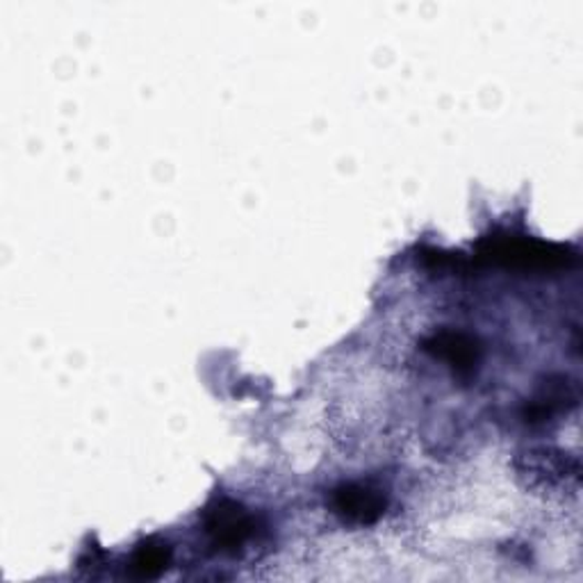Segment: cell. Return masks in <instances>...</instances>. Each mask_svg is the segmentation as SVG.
Instances as JSON below:
<instances>
[{"label":"cell","instance_id":"obj_1","mask_svg":"<svg viewBox=\"0 0 583 583\" xmlns=\"http://www.w3.org/2000/svg\"><path fill=\"white\" fill-rule=\"evenodd\" d=\"M208 531L221 550H238L253 533V520L238 503L223 501L208 518Z\"/></svg>","mask_w":583,"mask_h":583},{"label":"cell","instance_id":"obj_2","mask_svg":"<svg viewBox=\"0 0 583 583\" xmlns=\"http://www.w3.org/2000/svg\"><path fill=\"white\" fill-rule=\"evenodd\" d=\"M385 499L378 490L367 486H344L335 492V511L352 522H374L383 516Z\"/></svg>","mask_w":583,"mask_h":583},{"label":"cell","instance_id":"obj_3","mask_svg":"<svg viewBox=\"0 0 583 583\" xmlns=\"http://www.w3.org/2000/svg\"><path fill=\"white\" fill-rule=\"evenodd\" d=\"M167 550L160 545H144L137 550L133 568L139 576H155L158 572H163L167 568Z\"/></svg>","mask_w":583,"mask_h":583}]
</instances>
